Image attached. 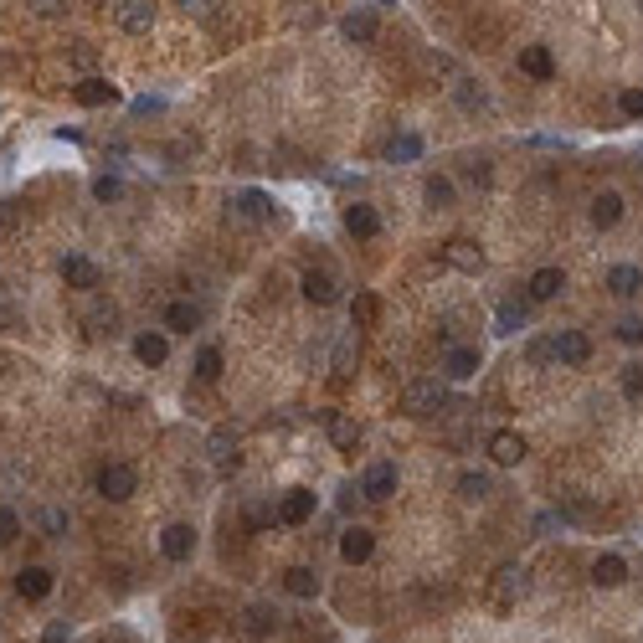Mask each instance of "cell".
<instances>
[{
    "mask_svg": "<svg viewBox=\"0 0 643 643\" xmlns=\"http://www.w3.org/2000/svg\"><path fill=\"white\" fill-rule=\"evenodd\" d=\"M525 592H530V571H525V566H515V561H510V566H499L495 577H489V607H495V613H510V607H520V597H525Z\"/></svg>",
    "mask_w": 643,
    "mask_h": 643,
    "instance_id": "1",
    "label": "cell"
},
{
    "mask_svg": "<svg viewBox=\"0 0 643 643\" xmlns=\"http://www.w3.org/2000/svg\"><path fill=\"white\" fill-rule=\"evenodd\" d=\"M448 407V386L443 381H407V392H402V412L407 417H437Z\"/></svg>",
    "mask_w": 643,
    "mask_h": 643,
    "instance_id": "2",
    "label": "cell"
},
{
    "mask_svg": "<svg viewBox=\"0 0 643 643\" xmlns=\"http://www.w3.org/2000/svg\"><path fill=\"white\" fill-rule=\"evenodd\" d=\"M134 489H140V474H134L129 463H104V469H98V495H104V499L124 504Z\"/></svg>",
    "mask_w": 643,
    "mask_h": 643,
    "instance_id": "3",
    "label": "cell"
},
{
    "mask_svg": "<svg viewBox=\"0 0 643 643\" xmlns=\"http://www.w3.org/2000/svg\"><path fill=\"white\" fill-rule=\"evenodd\" d=\"M114 21L129 37H145L149 26H155V0H114Z\"/></svg>",
    "mask_w": 643,
    "mask_h": 643,
    "instance_id": "4",
    "label": "cell"
},
{
    "mask_svg": "<svg viewBox=\"0 0 643 643\" xmlns=\"http://www.w3.org/2000/svg\"><path fill=\"white\" fill-rule=\"evenodd\" d=\"M63 283L78 289V293H93L98 283H104V273H98L93 258H78V252H72V258H63Z\"/></svg>",
    "mask_w": 643,
    "mask_h": 643,
    "instance_id": "5",
    "label": "cell"
},
{
    "mask_svg": "<svg viewBox=\"0 0 643 643\" xmlns=\"http://www.w3.org/2000/svg\"><path fill=\"white\" fill-rule=\"evenodd\" d=\"M443 263L458 273H484V248L469 237H453V242H443Z\"/></svg>",
    "mask_w": 643,
    "mask_h": 643,
    "instance_id": "6",
    "label": "cell"
},
{
    "mask_svg": "<svg viewBox=\"0 0 643 643\" xmlns=\"http://www.w3.org/2000/svg\"><path fill=\"white\" fill-rule=\"evenodd\" d=\"M309 520H314V495L309 489H289V495L278 499V525L299 530V525H309Z\"/></svg>",
    "mask_w": 643,
    "mask_h": 643,
    "instance_id": "7",
    "label": "cell"
},
{
    "mask_svg": "<svg viewBox=\"0 0 643 643\" xmlns=\"http://www.w3.org/2000/svg\"><path fill=\"white\" fill-rule=\"evenodd\" d=\"M551 345H556V360H561V366H587V360H592V340H587L581 330L551 334Z\"/></svg>",
    "mask_w": 643,
    "mask_h": 643,
    "instance_id": "8",
    "label": "cell"
},
{
    "mask_svg": "<svg viewBox=\"0 0 643 643\" xmlns=\"http://www.w3.org/2000/svg\"><path fill=\"white\" fill-rule=\"evenodd\" d=\"M325 427H330V443L340 448V453H355L360 437H366V427H360L355 417H345V412H325Z\"/></svg>",
    "mask_w": 643,
    "mask_h": 643,
    "instance_id": "9",
    "label": "cell"
},
{
    "mask_svg": "<svg viewBox=\"0 0 643 643\" xmlns=\"http://www.w3.org/2000/svg\"><path fill=\"white\" fill-rule=\"evenodd\" d=\"M273 628H278V613H273V607H263V602H258V607H248V613L237 618V633H242L248 643L273 639Z\"/></svg>",
    "mask_w": 643,
    "mask_h": 643,
    "instance_id": "10",
    "label": "cell"
},
{
    "mask_svg": "<svg viewBox=\"0 0 643 643\" xmlns=\"http://www.w3.org/2000/svg\"><path fill=\"white\" fill-rule=\"evenodd\" d=\"M232 216H237V222H252V227H263V222H273V201L263 196V190H242V196H232Z\"/></svg>",
    "mask_w": 643,
    "mask_h": 643,
    "instance_id": "11",
    "label": "cell"
},
{
    "mask_svg": "<svg viewBox=\"0 0 643 643\" xmlns=\"http://www.w3.org/2000/svg\"><path fill=\"white\" fill-rule=\"evenodd\" d=\"M160 556L165 561H190L196 556V530H190V525H165V530H160Z\"/></svg>",
    "mask_w": 643,
    "mask_h": 643,
    "instance_id": "12",
    "label": "cell"
},
{
    "mask_svg": "<svg viewBox=\"0 0 643 643\" xmlns=\"http://www.w3.org/2000/svg\"><path fill=\"white\" fill-rule=\"evenodd\" d=\"M340 37H345V42H355V47L376 42V11H366V5L345 11V16H340Z\"/></svg>",
    "mask_w": 643,
    "mask_h": 643,
    "instance_id": "13",
    "label": "cell"
},
{
    "mask_svg": "<svg viewBox=\"0 0 643 643\" xmlns=\"http://www.w3.org/2000/svg\"><path fill=\"white\" fill-rule=\"evenodd\" d=\"M525 453H530V448H525L520 433H510V427H504V433H489V458H495L499 469H515Z\"/></svg>",
    "mask_w": 643,
    "mask_h": 643,
    "instance_id": "14",
    "label": "cell"
},
{
    "mask_svg": "<svg viewBox=\"0 0 643 643\" xmlns=\"http://www.w3.org/2000/svg\"><path fill=\"white\" fill-rule=\"evenodd\" d=\"M207 453H211V463H216L222 474H232V469L242 463V453H237V433H232V427H216V433H211Z\"/></svg>",
    "mask_w": 643,
    "mask_h": 643,
    "instance_id": "15",
    "label": "cell"
},
{
    "mask_svg": "<svg viewBox=\"0 0 643 643\" xmlns=\"http://www.w3.org/2000/svg\"><path fill=\"white\" fill-rule=\"evenodd\" d=\"M360 495L376 499V504H381V499H392L396 495V469H392V463H371L366 478H360Z\"/></svg>",
    "mask_w": 643,
    "mask_h": 643,
    "instance_id": "16",
    "label": "cell"
},
{
    "mask_svg": "<svg viewBox=\"0 0 643 643\" xmlns=\"http://www.w3.org/2000/svg\"><path fill=\"white\" fill-rule=\"evenodd\" d=\"M443 376H448V381H469V376H478V351L474 345H448V355H443Z\"/></svg>",
    "mask_w": 643,
    "mask_h": 643,
    "instance_id": "17",
    "label": "cell"
},
{
    "mask_svg": "<svg viewBox=\"0 0 643 643\" xmlns=\"http://www.w3.org/2000/svg\"><path fill=\"white\" fill-rule=\"evenodd\" d=\"M299 289H304V299H309V304H334V299H340V283H334L325 268H309L304 278H299Z\"/></svg>",
    "mask_w": 643,
    "mask_h": 643,
    "instance_id": "18",
    "label": "cell"
},
{
    "mask_svg": "<svg viewBox=\"0 0 643 643\" xmlns=\"http://www.w3.org/2000/svg\"><path fill=\"white\" fill-rule=\"evenodd\" d=\"M16 592H21L26 602L52 597V571H47V566H21V571H16Z\"/></svg>",
    "mask_w": 643,
    "mask_h": 643,
    "instance_id": "19",
    "label": "cell"
},
{
    "mask_svg": "<svg viewBox=\"0 0 643 643\" xmlns=\"http://www.w3.org/2000/svg\"><path fill=\"white\" fill-rule=\"evenodd\" d=\"M371 551H376V536L366 530V525H351V530L340 536V556L351 561V566H360V561H371Z\"/></svg>",
    "mask_w": 643,
    "mask_h": 643,
    "instance_id": "20",
    "label": "cell"
},
{
    "mask_svg": "<svg viewBox=\"0 0 643 643\" xmlns=\"http://www.w3.org/2000/svg\"><path fill=\"white\" fill-rule=\"evenodd\" d=\"M345 232H351V237H360V242H366V237H376V232H381V216H376V207H366V201H351V207H345Z\"/></svg>",
    "mask_w": 643,
    "mask_h": 643,
    "instance_id": "21",
    "label": "cell"
},
{
    "mask_svg": "<svg viewBox=\"0 0 643 643\" xmlns=\"http://www.w3.org/2000/svg\"><path fill=\"white\" fill-rule=\"evenodd\" d=\"M520 72L536 78V83H551V78H556V57H551L546 47H525V52H520Z\"/></svg>",
    "mask_w": 643,
    "mask_h": 643,
    "instance_id": "22",
    "label": "cell"
},
{
    "mask_svg": "<svg viewBox=\"0 0 643 643\" xmlns=\"http://www.w3.org/2000/svg\"><path fill=\"white\" fill-rule=\"evenodd\" d=\"M201 304H190V299H175L165 309V330H175V334H190V330H201Z\"/></svg>",
    "mask_w": 643,
    "mask_h": 643,
    "instance_id": "23",
    "label": "cell"
},
{
    "mask_svg": "<svg viewBox=\"0 0 643 643\" xmlns=\"http://www.w3.org/2000/svg\"><path fill=\"white\" fill-rule=\"evenodd\" d=\"M72 98H78L83 108H104V104H114V98H119V88L104 83V78H88V83L72 88Z\"/></svg>",
    "mask_w": 643,
    "mask_h": 643,
    "instance_id": "24",
    "label": "cell"
},
{
    "mask_svg": "<svg viewBox=\"0 0 643 643\" xmlns=\"http://www.w3.org/2000/svg\"><path fill=\"white\" fill-rule=\"evenodd\" d=\"M607 289L618 299H633V293H643V273L633 263H618V268H607Z\"/></svg>",
    "mask_w": 643,
    "mask_h": 643,
    "instance_id": "25",
    "label": "cell"
},
{
    "mask_svg": "<svg viewBox=\"0 0 643 643\" xmlns=\"http://www.w3.org/2000/svg\"><path fill=\"white\" fill-rule=\"evenodd\" d=\"M592 581H597V587H622V581H628V561L613 556V551L597 556V561H592Z\"/></svg>",
    "mask_w": 643,
    "mask_h": 643,
    "instance_id": "26",
    "label": "cell"
},
{
    "mask_svg": "<svg viewBox=\"0 0 643 643\" xmlns=\"http://www.w3.org/2000/svg\"><path fill=\"white\" fill-rule=\"evenodd\" d=\"M283 587H289V597H319V571H309V566H289L283 571Z\"/></svg>",
    "mask_w": 643,
    "mask_h": 643,
    "instance_id": "27",
    "label": "cell"
},
{
    "mask_svg": "<svg viewBox=\"0 0 643 643\" xmlns=\"http://www.w3.org/2000/svg\"><path fill=\"white\" fill-rule=\"evenodd\" d=\"M134 355L145 360V366H165V355H170V340L160 330H145L140 340H134Z\"/></svg>",
    "mask_w": 643,
    "mask_h": 643,
    "instance_id": "28",
    "label": "cell"
},
{
    "mask_svg": "<svg viewBox=\"0 0 643 643\" xmlns=\"http://www.w3.org/2000/svg\"><path fill=\"white\" fill-rule=\"evenodd\" d=\"M592 222H597L602 232L622 222V196H618V190H602L597 201H592Z\"/></svg>",
    "mask_w": 643,
    "mask_h": 643,
    "instance_id": "29",
    "label": "cell"
},
{
    "mask_svg": "<svg viewBox=\"0 0 643 643\" xmlns=\"http://www.w3.org/2000/svg\"><path fill=\"white\" fill-rule=\"evenodd\" d=\"M355 355H360V330H355V325H351V330L340 334V345H334V376H340V381L351 376Z\"/></svg>",
    "mask_w": 643,
    "mask_h": 643,
    "instance_id": "30",
    "label": "cell"
},
{
    "mask_svg": "<svg viewBox=\"0 0 643 643\" xmlns=\"http://www.w3.org/2000/svg\"><path fill=\"white\" fill-rule=\"evenodd\" d=\"M561 283H566V278H561V268H540L536 278H530V299H536V304H546V299H556V293H561Z\"/></svg>",
    "mask_w": 643,
    "mask_h": 643,
    "instance_id": "31",
    "label": "cell"
},
{
    "mask_svg": "<svg viewBox=\"0 0 643 643\" xmlns=\"http://www.w3.org/2000/svg\"><path fill=\"white\" fill-rule=\"evenodd\" d=\"M376 314H381V304H376V293H355L351 299V325L355 330H371Z\"/></svg>",
    "mask_w": 643,
    "mask_h": 643,
    "instance_id": "32",
    "label": "cell"
},
{
    "mask_svg": "<svg viewBox=\"0 0 643 643\" xmlns=\"http://www.w3.org/2000/svg\"><path fill=\"white\" fill-rule=\"evenodd\" d=\"M83 325H88V330H93V334H114V330H119V309L98 299V304L88 309V319H83Z\"/></svg>",
    "mask_w": 643,
    "mask_h": 643,
    "instance_id": "33",
    "label": "cell"
},
{
    "mask_svg": "<svg viewBox=\"0 0 643 643\" xmlns=\"http://www.w3.org/2000/svg\"><path fill=\"white\" fill-rule=\"evenodd\" d=\"M216 376H222V351H216V345H201V351H196V381H216Z\"/></svg>",
    "mask_w": 643,
    "mask_h": 643,
    "instance_id": "34",
    "label": "cell"
},
{
    "mask_svg": "<svg viewBox=\"0 0 643 643\" xmlns=\"http://www.w3.org/2000/svg\"><path fill=\"white\" fill-rule=\"evenodd\" d=\"M26 325V314H21V304H16V293L0 283V330H21Z\"/></svg>",
    "mask_w": 643,
    "mask_h": 643,
    "instance_id": "35",
    "label": "cell"
},
{
    "mask_svg": "<svg viewBox=\"0 0 643 643\" xmlns=\"http://www.w3.org/2000/svg\"><path fill=\"white\" fill-rule=\"evenodd\" d=\"M427 207H437V211L453 207V181L448 175H427Z\"/></svg>",
    "mask_w": 643,
    "mask_h": 643,
    "instance_id": "36",
    "label": "cell"
},
{
    "mask_svg": "<svg viewBox=\"0 0 643 643\" xmlns=\"http://www.w3.org/2000/svg\"><path fill=\"white\" fill-rule=\"evenodd\" d=\"M489 489H495V484H489V474H474V469L458 478V495H463V499H489Z\"/></svg>",
    "mask_w": 643,
    "mask_h": 643,
    "instance_id": "37",
    "label": "cell"
},
{
    "mask_svg": "<svg viewBox=\"0 0 643 643\" xmlns=\"http://www.w3.org/2000/svg\"><path fill=\"white\" fill-rule=\"evenodd\" d=\"M386 155H392V160H417V155H422V140H417V134H396L392 145H386Z\"/></svg>",
    "mask_w": 643,
    "mask_h": 643,
    "instance_id": "38",
    "label": "cell"
},
{
    "mask_svg": "<svg viewBox=\"0 0 643 643\" xmlns=\"http://www.w3.org/2000/svg\"><path fill=\"white\" fill-rule=\"evenodd\" d=\"M453 93H458V104H463V108H489V98H484V88H474L469 78H458V88H453Z\"/></svg>",
    "mask_w": 643,
    "mask_h": 643,
    "instance_id": "39",
    "label": "cell"
},
{
    "mask_svg": "<svg viewBox=\"0 0 643 643\" xmlns=\"http://www.w3.org/2000/svg\"><path fill=\"white\" fill-rule=\"evenodd\" d=\"M93 196H98V201H119V196H124V181H119V175H98V181H93Z\"/></svg>",
    "mask_w": 643,
    "mask_h": 643,
    "instance_id": "40",
    "label": "cell"
},
{
    "mask_svg": "<svg viewBox=\"0 0 643 643\" xmlns=\"http://www.w3.org/2000/svg\"><path fill=\"white\" fill-rule=\"evenodd\" d=\"M16 536H21V515L0 504V546H11V540H16Z\"/></svg>",
    "mask_w": 643,
    "mask_h": 643,
    "instance_id": "41",
    "label": "cell"
},
{
    "mask_svg": "<svg viewBox=\"0 0 643 643\" xmlns=\"http://www.w3.org/2000/svg\"><path fill=\"white\" fill-rule=\"evenodd\" d=\"M622 396H628V402L643 396V366H622Z\"/></svg>",
    "mask_w": 643,
    "mask_h": 643,
    "instance_id": "42",
    "label": "cell"
},
{
    "mask_svg": "<svg viewBox=\"0 0 643 643\" xmlns=\"http://www.w3.org/2000/svg\"><path fill=\"white\" fill-rule=\"evenodd\" d=\"M520 325H525V314H520L515 304H499V334H515Z\"/></svg>",
    "mask_w": 643,
    "mask_h": 643,
    "instance_id": "43",
    "label": "cell"
},
{
    "mask_svg": "<svg viewBox=\"0 0 643 643\" xmlns=\"http://www.w3.org/2000/svg\"><path fill=\"white\" fill-rule=\"evenodd\" d=\"M525 355H530V366H546V360H556V345H551V340H530Z\"/></svg>",
    "mask_w": 643,
    "mask_h": 643,
    "instance_id": "44",
    "label": "cell"
},
{
    "mask_svg": "<svg viewBox=\"0 0 643 643\" xmlns=\"http://www.w3.org/2000/svg\"><path fill=\"white\" fill-rule=\"evenodd\" d=\"M618 104H622V114H628V119H643V88H628Z\"/></svg>",
    "mask_w": 643,
    "mask_h": 643,
    "instance_id": "45",
    "label": "cell"
},
{
    "mask_svg": "<svg viewBox=\"0 0 643 643\" xmlns=\"http://www.w3.org/2000/svg\"><path fill=\"white\" fill-rule=\"evenodd\" d=\"M67 57H72L78 67H93V63H98V52H93L88 42H72V47H67Z\"/></svg>",
    "mask_w": 643,
    "mask_h": 643,
    "instance_id": "46",
    "label": "cell"
},
{
    "mask_svg": "<svg viewBox=\"0 0 643 643\" xmlns=\"http://www.w3.org/2000/svg\"><path fill=\"white\" fill-rule=\"evenodd\" d=\"M618 340H622V345H639V340H643V319H622Z\"/></svg>",
    "mask_w": 643,
    "mask_h": 643,
    "instance_id": "47",
    "label": "cell"
},
{
    "mask_svg": "<svg viewBox=\"0 0 643 643\" xmlns=\"http://www.w3.org/2000/svg\"><path fill=\"white\" fill-rule=\"evenodd\" d=\"M37 16H67V0H26Z\"/></svg>",
    "mask_w": 643,
    "mask_h": 643,
    "instance_id": "48",
    "label": "cell"
},
{
    "mask_svg": "<svg viewBox=\"0 0 643 643\" xmlns=\"http://www.w3.org/2000/svg\"><path fill=\"white\" fill-rule=\"evenodd\" d=\"M42 643H72V633H67V622H47Z\"/></svg>",
    "mask_w": 643,
    "mask_h": 643,
    "instance_id": "49",
    "label": "cell"
},
{
    "mask_svg": "<svg viewBox=\"0 0 643 643\" xmlns=\"http://www.w3.org/2000/svg\"><path fill=\"white\" fill-rule=\"evenodd\" d=\"M469 181H474V186H489V165H484V160H474V165H469Z\"/></svg>",
    "mask_w": 643,
    "mask_h": 643,
    "instance_id": "50",
    "label": "cell"
},
{
    "mask_svg": "<svg viewBox=\"0 0 643 643\" xmlns=\"http://www.w3.org/2000/svg\"><path fill=\"white\" fill-rule=\"evenodd\" d=\"M355 499H360V484H345L340 489V510H355Z\"/></svg>",
    "mask_w": 643,
    "mask_h": 643,
    "instance_id": "51",
    "label": "cell"
},
{
    "mask_svg": "<svg viewBox=\"0 0 643 643\" xmlns=\"http://www.w3.org/2000/svg\"><path fill=\"white\" fill-rule=\"evenodd\" d=\"M181 5H186V11H196V16H211V11H216V0H181Z\"/></svg>",
    "mask_w": 643,
    "mask_h": 643,
    "instance_id": "52",
    "label": "cell"
},
{
    "mask_svg": "<svg viewBox=\"0 0 643 643\" xmlns=\"http://www.w3.org/2000/svg\"><path fill=\"white\" fill-rule=\"evenodd\" d=\"M42 525H47V530H52V536H63V525H67V520L57 515V510H47V515H42Z\"/></svg>",
    "mask_w": 643,
    "mask_h": 643,
    "instance_id": "53",
    "label": "cell"
},
{
    "mask_svg": "<svg viewBox=\"0 0 643 643\" xmlns=\"http://www.w3.org/2000/svg\"><path fill=\"white\" fill-rule=\"evenodd\" d=\"M160 108H165L160 98H140V104H134V114H160Z\"/></svg>",
    "mask_w": 643,
    "mask_h": 643,
    "instance_id": "54",
    "label": "cell"
}]
</instances>
